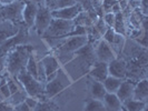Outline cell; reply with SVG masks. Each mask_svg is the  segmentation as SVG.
Instances as JSON below:
<instances>
[{"label": "cell", "mask_w": 148, "mask_h": 111, "mask_svg": "<svg viewBox=\"0 0 148 111\" xmlns=\"http://www.w3.org/2000/svg\"><path fill=\"white\" fill-rule=\"evenodd\" d=\"M96 61L94 46L87 44L75 52L74 58L61 68L68 74L70 80L75 82L82 78L84 76L88 74L89 70Z\"/></svg>", "instance_id": "1"}, {"label": "cell", "mask_w": 148, "mask_h": 111, "mask_svg": "<svg viewBox=\"0 0 148 111\" xmlns=\"http://www.w3.org/2000/svg\"><path fill=\"white\" fill-rule=\"evenodd\" d=\"M35 48L30 44H21L12 48L5 54L6 56V71L11 77H16L26 68L30 54Z\"/></svg>", "instance_id": "2"}, {"label": "cell", "mask_w": 148, "mask_h": 111, "mask_svg": "<svg viewBox=\"0 0 148 111\" xmlns=\"http://www.w3.org/2000/svg\"><path fill=\"white\" fill-rule=\"evenodd\" d=\"M17 80L21 84V88L27 92L29 97L38 99V101H47L48 99L45 96V83L38 81L36 78L30 76L25 69L16 76Z\"/></svg>", "instance_id": "3"}, {"label": "cell", "mask_w": 148, "mask_h": 111, "mask_svg": "<svg viewBox=\"0 0 148 111\" xmlns=\"http://www.w3.org/2000/svg\"><path fill=\"white\" fill-rule=\"evenodd\" d=\"M71 83L73 81L70 80L68 74L65 72L62 68H60L57 71L56 77L52 80L45 83V96L48 100H50L61 93L64 90H66L68 87H70Z\"/></svg>", "instance_id": "4"}, {"label": "cell", "mask_w": 148, "mask_h": 111, "mask_svg": "<svg viewBox=\"0 0 148 111\" xmlns=\"http://www.w3.org/2000/svg\"><path fill=\"white\" fill-rule=\"evenodd\" d=\"M147 53L143 54L137 59L126 62V78L133 82H138L143 79H147Z\"/></svg>", "instance_id": "5"}, {"label": "cell", "mask_w": 148, "mask_h": 111, "mask_svg": "<svg viewBox=\"0 0 148 111\" xmlns=\"http://www.w3.org/2000/svg\"><path fill=\"white\" fill-rule=\"evenodd\" d=\"M75 23L73 20H62V19H56L52 18L48 28L46 29L44 33L41 35L42 39L47 38H61L67 36L71 30L74 29Z\"/></svg>", "instance_id": "6"}, {"label": "cell", "mask_w": 148, "mask_h": 111, "mask_svg": "<svg viewBox=\"0 0 148 111\" xmlns=\"http://www.w3.org/2000/svg\"><path fill=\"white\" fill-rule=\"evenodd\" d=\"M25 3L21 0H16L15 2L3 6L2 7V18L3 20H9L18 26H22L23 19H22V10L25 7Z\"/></svg>", "instance_id": "7"}, {"label": "cell", "mask_w": 148, "mask_h": 111, "mask_svg": "<svg viewBox=\"0 0 148 111\" xmlns=\"http://www.w3.org/2000/svg\"><path fill=\"white\" fill-rule=\"evenodd\" d=\"M29 28H27L25 25H22L19 28V31L14 37L9 38L7 41H5L2 44H0L2 56H5L9 50H11L12 48H15L17 46L28 44V42H29Z\"/></svg>", "instance_id": "8"}, {"label": "cell", "mask_w": 148, "mask_h": 111, "mask_svg": "<svg viewBox=\"0 0 148 111\" xmlns=\"http://www.w3.org/2000/svg\"><path fill=\"white\" fill-rule=\"evenodd\" d=\"M88 44V39L86 36H77V37H68L65 41L55 50H51L52 54L57 53H75L82 47Z\"/></svg>", "instance_id": "9"}, {"label": "cell", "mask_w": 148, "mask_h": 111, "mask_svg": "<svg viewBox=\"0 0 148 111\" xmlns=\"http://www.w3.org/2000/svg\"><path fill=\"white\" fill-rule=\"evenodd\" d=\"M146 53H147V48L141 47L140 44L133 39L126 38V42H125V46L123 48V51L120 53L119 58H121L123 60H125V62H127L130 60L137 59Z\"/></svg>", "instance_id": "10"}, {"label": "cell", "mask_w": 148, "mask_h": 111, "mask_svg": "<svg viewBox=\"0 0 148 111\" xmlns=\"http://www.w3.org/2000/svg\"><path fill=\"white\" fill-rule=\"evenodd\" d=\"M51 10L48 7H38L37 15L34 23V29L38 35L41 37V35L44 33L46 29L48 28L49 23L51 21Z\"/></svg>", "instance_id": "11"}, {"label": "cell", "mask_w": 148, "mask_h": 111, "mask_svg": "<svg viewBox=\"0 0 148 111\" xmlns=\"http://www.w3.org/2000/svg\"><path fill=\"white\" fill-rule=\"evenodd\" d=\"M94 49H95V56H96L97 61L109 63L110 61L117 58V56L115 54V52L112 51L109 44H107L103 38L94 46Z\"/></svg>", "instance_id": "12"}, {"label": "cell", "mask_w": 148, "mask_h": 111, "mask_svg": "<svg viewBox=\"0 0 148 111\" xmlns=\"http://www.w3.org/2000/svg\"><path fill=\"white\" fill-rule=\"evenodd\" d=\"M82 10V5L76 3V5L70 6V7L51 10V17L56 18V19H62V20H74Z\"/></svg>", "instance_id": "13"}, {"label": "cell", "mask_w": 148, "mask_h": 111, "mask_svg": "<svg viewBox=\"0 0 148 111\" xmlns=\"http://www.w3.org/2000/svg\"><path fill=\"white\" fill-rule=\"evenodd\" d=\"M108 74L115 78L125 79L126 78V62L125 60L117 57L108 63Z\"/></svg>", "instance_id": "14"}, {"label": "cell", "mask_w": 148, "mask_h": 111, "mask_svg": "<svg viewBox=\"0 0 148 111\" xmlns=\"http://www.w3.org/2000/svg\"><path fill=\"white\" fill-rule=\"evenodd\" d=\"M108 76V63L101 61H96L88 72V77L90 79L99 82H103Z\"/></svg>", "instance_id": "15"}, {"label": "cell", "mask_w": 148, "mask_h": 111, "mask_svg": "<svg viewBox=\"0 0 148 111\" xmlns=\"http://www.w3.org/2000/svg\"><path fill=\"white\" fill-rule=\"evenodd\" d=\"M19 28H20V26L9 21V20L0 21V44L7 41L9 38L14 37L19 31Z\"/></svg>", "instance_id": "16"}, {"label": "cell", "mask_w": 148, "mask_h": 111, "mask_svg": "<svg viewBox=\"0 0 148 111\" xmlns=\"http://www.w3.org/2000/svg\"><path fill=\"white\" fill-rule=\"evenodd\" d=\"M38 11V6L34 2H26L25 7L22 10V19H23V23L27 28L31 29L34 27L35 23V19H36V15Z\"/></svg>", "instance_id": "17"}, {"label": "cell", "mask_w": 148, "mask_h": 111, "mask_svg": "<svg viewBox=\"0 0 148 111\" xmlns=\"http://www.w3.org/2000/svg\"><path fill=\"white\" fill-rule=\"evenodd\" d=\"M135 83L136 82H133L132 80H128V79H124L121 81L118 90L116 91V96L118 97V99L121 102L133 98Z\"/></svg>", "instance_id": "18"}, {"label": "cell", "mask_w": 148, "mask_h": 111, "mask_svg": "<svg viewBox=\"0 0 148 111\" xmlns=\"http://www.w3.org/2000/svg\"><path fill=\"white\" fill-rule=\"evenodd\" d=\"M41 63L44 66L45 72H46V78L48 76H50L52 74H56L58 70H59L61 66H60L58 59L52 54V53H49V54H46L45 57H42L41 59Z\"/></svg>", "instance_id": "19"}, {"label": "cell", "mask_w": 148, "mask_h": 111, "mask_svg": "<svg viewBox=\"0 0 148 111\" xmlns=\"http://www.w3.org/2000/svg\"><path fill=\"white\" fill-rule=\"evenodd\" d=\"M103 104L106 111H124L123 102L118 99L116 93H106L103 98Z\"/></svg>", "instance_id": "20"}, {"label": "cell", "mask_w": 148, "mask_h": 111, "mask_svg": "<svg viewBox=\"0 0 148 111\" xmlns=\"http://www.w3.org/2000/svg\"><path fill=\"white\" fill-rule=\"evenodd\" d=\"M133 99L139 100V101H143V102H147L148 101V80L147 79H143V80H139L138 82L135 83Z\"/></svg>", "instance_id": "21"}, {"label": "cell", "mask_w": 148, "mask_h": 111, "mask_svg": "<svg viewBox=\"0 0 148 111\" xmlns=\"http://www.w3.org/2000/svg\"><path fill=\"white\" fill-rule=\"evenodd\" d=\"M90 79V78H89ZM89 91H90V96L94 99L97 100H103V98L105 97V95L107 93L106 90L104 88L103 82L96 81L94 79L89 80Z\"/></svg>", "instance_id": "22"}, {"label": "cell", "mask_w": 148, "mask_h": 111, "mask_svg": "<svg viewBox=\"0 0 148 111\" xmlns=\"http://www.w3.org/2000/svg\"><path fill=\"white\" fill-rule=\"evenodd\" d=\"M124 79H119V78H115V77H111V76H108L104 81H103V84H104V88L106 90V92L108 93H116V91L118 90L120 83Z\"/></svg>", "instance_id": "23"}, {"label": "cell", "mask_w": 148, "mask_h": 111, "mask_svg": "<svg viewBox=\"0 0 148 111\" xmlns=\"http://www.w3.org/2000/svg\"><path fill=\"white\" fill-rule=\"evenodd\" d=\"M124 111H143L147 107V102H143L135 99H128L123 102Z\"/></svg>", "instance_id": "24"}, {"label": "cell", "mask_w": 148, "mask_h": 111, "mask_svg": "<svg viewBox=\"0 0 148 111\" xmlns=\"http://www.w3.org/2000/svg\"><path fill=\"white\" fill-rule=\"evenodd\" d=\"M73 21H74L75 26H80V27H85V28L91 27L94 25V20L91 19L88 12L85 10H82Z\"/></svg>", "instance_id": "25"}, {"label": "cell", "mask_w": 148, "mask_h": 111, "mask_svg": "<svg viewBox=\"0 0 148 111\" xmlns=\"http://www.w3.org/2000/svg\"><path fill=\"white\" fill-rule=\"evenodd\" d=\"M125 42H126V37L125 36L119 35V33L115 35V37H114V39H112V41H111V44L109 46L111 47L112 51L115 52V54L117 57L120 56V53L123 51V48L125 46Z\"/></svg>", "instance_id": "26"}, {"label": "cell", "mask_w": 148, "mask_h": 111, "mask_svg": "<svg viewBox=\"0 0 148 111\" xmlns=\"http://www.w3.org/2000/svg\"><path fill=\"white\" fill-rule=\"evenodd\" d=\"M84 111H106V110H105V107L101 100H97V99H94V98L90 97L88 99H86Z\"/></svg>", "instance_id": "27"}, {"label": "cell", "mask_w": 148, "mask_h": 111, "mask_svg": "<svg viewBox=\"0 0 148 111\" xmlns=\"http://www.w3.org/2000/svg\"><path fill=\"white\" fill-rule=\"evenodd\" d=\"M112 29L115 30L116 33L125 36V33H126V25H125V18H124L121 12L115 15V25H114Z\"/></svg>", "instance_id": "28"}, {"label": "cell", "mask_w": 148, "mask_h": 111, "mask_svg": "<svg viewBox=\"0 0 148 111\" xmlns=\"http://www.w3.org/2000/svg\"><path fill=\"white\" fill-rule=\"evenodd\" d=\"M27 97H28L27 92L21 88L20 90H18L17 92H15L14 95H11V96L9 97V98L7 99V101L11 104V106H16V104H21V102H25V100H26Z\"/></svg>", "instance_id": "29"}, {"label": "cell", "mask_w": 148, "mask_h": 111, "mask_svg": "<svg viewBox=\"0 0 148 111\" xmlns=\"http://www.w3.org/2000/svg\"><path fill=\"white\" fill-rule=\"evenodd\" d=\"M37 63H38V60L36 59V54L32 52V53L30 54L29 59H28V62H27V65H26L25 70H26L30 76H32L34 78H36V79H37Z\"/></svg>", "instance_id": "30"}, {"label": "cell", "mask_w": 148, "mask_h": 111, "mask_svg": "<svg viewBox=\"0 0 148 111\" xmlns=\"http://www.w3.org/2000/svg\"><path fill=\"white\" fill-rule=\"evenodd\" d=\"M7 84H8V88H9V91H10L11 95H14L15 92H17L18 90L21 89V84L19 83V81L17 80L16 77L9 76L7 79Z\"/></svg>", "instance_id": "31"}, {"label": "cell", "mask_w": 148, "mask_h": 111, "mask_svg": "<svg viewBox=\"0 0 148 111\" xmlns=\"http://www.w3.org/2000/svg\"><path fill=\"white\" fill-rule=\"evenodd\" d=\"M56 109H57L56 106L47 100V101H39L32 111H56Z\"/></svg>", "instance_id": "32"}, {"label": "cell", "mask_w": 148, "mask_h": 111, "mask_svg": "<svg viewBox=\"0 0 148 111\" xmlns=\"http://www.w3.org/2000/svg\"><path fill=\"white\" fill-rule=\"evenodd\" d=\"M92 26H94V27H95V28L97 29V31H98V32L101 35V37L104 36V33L106 32V31H107V29L109 28V27H108V26L105 23L104 19H103V17L98 18V20H97V21L95 22Z\"/></svg>", "instance_id": "33"}, {"label": "cell", "mask_w": 148, "mask_h": 111, "mask_svg": "<svg viewBox=\"0 0 148 111\" xmlns=\"http://www.w3.org/2000/svg\"><path fill=\"white\" fill-rule=\"evenodd\" d=\"M103 19H104L105 23H106L109 28H114V25H115V15H114L112 12L104 14Z\"/></svg>", "instance_id": "34"}, {"label": "cell", "mask_w": 148, "mask_h": 111, "mask_svg": "<svg viewBox=\"0 0 148 111\" xmlns=\"http://www.w3.org/2000/svg\"><path fill=\"white\" fill-rule=\"evenodd\" d=\"M74 5H76V0H57L56 9L70 7V6H74Z\"/></svg>", "instance_id": "35"}, {"label": "cell", "mask_w": 148, "mask_h": 111, "mask_svg": "<svg viewBox=\"0 0 148 111\" xmlns=\"http://www.w3.org/2000/svg\"><path fill=\"white\" fill-rule=\"evenodd\" d=\"M116 2H117V0H103V2H101V7H103L104 14L110 12L111 7H112Z\"/></svg>", "instance_id": "36"}, {"label": "cell", "mask_w": 148, "mask_h": 111, "mask_svg": "<svg viewBox=\"0 0 148 111\" xmlns=\"http://www.w3.org/2000/svg\"><path fill=\"white\" fill-rule=\"evenodd\" d=\"M115 35H116V32H115V30L112 29V28H108L107 31L104 33V36H103V39H104L105 41L107 42V44H111V41H112V39L115 37Z\"/></svg>", "instance_id": "37"}, {"label": "cell", "mask_w": 148, "mask_h": 111, "mask_svg": "<svg viewBox=\"0 0 148 111\" xmlns=\"http://www.w3.org/2000/svg\"><path fill=\"white\" fill-rule=\"evenodd\" d=\"M135 41H136V42H138L141 47L147 48V30H145L139 37L137 38V39H135Z\"/></svg>", "instance_id": "38"}, {"label": "cell", "mask_w": 148, "mask_h": 111, "mask_svg": "<svg viewBox=\"0 0 148 111\" xmlns=\"http://www.w3.org/2000/svg\"><path fill=\"white\" fill-rule=\"evenodd\" d=\"M76 3L82 5V10H85V11H92L94 10V8L90 3V0H76Z\"/></svg>", "instance_id": "39"}, {"label": "cell", "mask_w": 148, "mask_h": 111, "mask_svg": "<svg viewBox=\"0 0 148 111\" xmlns=\"http://www.w3.org/2000/svg\"><path fill=\"white\" fill-rule=\"evenodd\" d=\"M25 102H26V104L29 107L31 110H34L35 108H36V106L38 104V99H36V98H34V97H27L26 98V100H25Z\"/></svg>", "instance_id": "40"}, {"label": "cell", "mask_w": 148, "mask_h": 111, "mask_svg": "<svg viewBox=\"0 0 148 111\" xmlns=\"http://www.w3.org/2000/svg\"><path fill=\"white\" fill-rule=\"evenodd\" d=\"M0 111H14V106H11L7 100H3L0 102Z\"/></svg>", "instance_id": "41"}, {"label": "cell", "mask_w": 148, "mask_h": 111, "mask_svg": "<svg viewBox=\"0 0 148 111\" xmlns=\"http://www.w3.org/2000/svg\"><path fill=\"white\" fill-rule=\"evenodd\" d=\"M14 111H32V110L26 104V102H21V104L14 106Z\"/></svg>", "instance_id": "42"}, {"label": "cell", "mask_w": 148, "mask_h": 111, "mask_svg": "<svg viewBox=\"0 0 148 111\" xmlns=\"http://www.w3.org/2000/svg\"><path fill=\"white\" fill-rule=\"evenodd\" d=\"M140 2V6H139V9H140L141 14L145 16L148 15V2L147 0H139Z\"/></svg>", "instance_id": "43"}, {"label": "cell", "mask_w": 148, "mask_h": 111, "mask_svg": "<svg viewBox=\"0 0 148 111\" xmlns=\"http://www.w3.org/2000/svg\"><path fill=\"white\" fill-rule=\"evenodd\" d=\"M140 6V2L139 0H128V7L130 8L132 10H135V9H138Z\"/></svg>", "instance_id": "44"}, {"label": "cell", "mask_w": 148, "mask_h": 111, "mask_svg": "<svg viewBox=\"0 0 148 111\" xmlns=\"http://www.w3.org/2000/svg\"><path fill=\"white\" fill-rule=\"evenodd\" d=\"M6 70V56H0V74Z\"/></svg>", "instance_id": "45"}, {"label": "cell", "mask_w": 148, "mask_h": 111, "mask_svg": "<svg viewBox=\"0 0 148 111\" xmlns=\"http://www.w3.org/2000/svg\"><path fill=\"white\" fill-rule=\"evenodd\" d=\"M110 12H112L114 15H116V14H119V12H121V9H120V6H119V3H118V1L111 7V10H110Z\"/></svg>", "instance_id": "46"}, {"label": "cell", "mask_w": 148, "mask_h": 111, "mask_svg": "<svg viewBox=\"0 0 148 111\" xmlns=\"http://www.w3.org/2000/svg\"><path fill=\"white\" fill-rule=\"evenodd\" d=\"M28 1L36 3L38 7H47V5H46V0H28Z\"/></svg>", "instance_id": "47"}, {"label": "cell", "mask_w": 148, "mask_h": 111, "mask_svg": "<svg viewBox=\"0 0 148 111\" xmlns=\"http://www.w3.org/2000/svg\"><path fill=\"white\" fill-rule=\"evenodd\" d=\"M16 0H0V5L1 6H7V5H10L12 2H15Z\"/></svg>", "instance_id": "48"}, {"label": "cell", "mask_w": 148, "mask_h": 111, "mask_svg": "<svg viewBox=\"0 0 148 111\" xmlns=\"http://www.w3.org/2000/svg\"><path fill=\"white\" fill-rule=\"evenodd\" d=\"M2 7H3V6H1V5H0V21H2V20H3V18H2Z\"/></svg>", "instance_id": "49"}, {"label": "cell", "mask_w": 148, "mask_h": 111, "mask_svg": "<svg viewBox=\"0 0 148 111\" xmlns=\"http://www.w3.org/2000/svg\"><path fill=\"white\" fill-rule=\"evenodd\" d=\"M21 1H23V2H28V0H21Z\"/></svg>", "instance_id": "50"}, {"label": "cell", "mask_w": 148, "mask_h": 111, "mask_svg": "<svg viewBox=\"0 0 148 111\" xmlns=\"http://www.w3.org/2000/svg\"><path fill=\"white\" fill-rule=\"evenodd\" d=\"M0 56H2V53H1V49H0Z\"/></svg>", "instance_id": "51"}]
</instances>
